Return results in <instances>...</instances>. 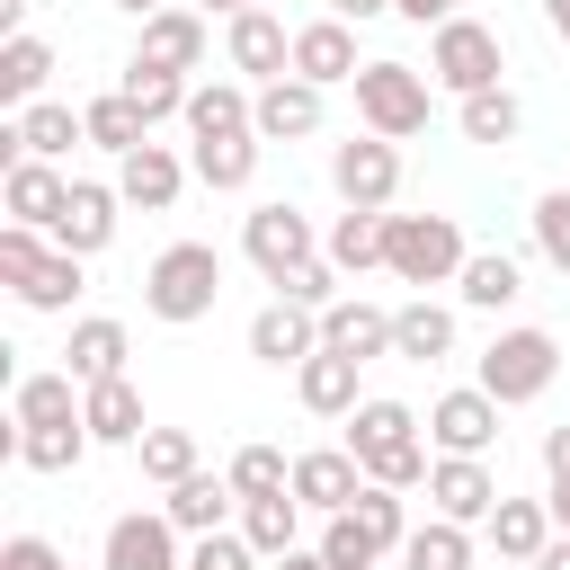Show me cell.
Here are the masks:
<instances>
[{
  "label": "cell",
  "instance_id": "cell-1",
  "mask_svg": "<svg viewBox=\"0 0 570 570\" xmlns=\"http://www.w3.org/2000/svg\"><path fill=\"white\" fill-rule=\"evenodd\" d=\"M347 454L365 463V481H392V490H428V463H436L410 401H356L347 410Z\"/></svg>",
  "mask_w": 570,
  "mask_h": 570
},
{
  "label": "cell",
  "instance_id": "cell-2",
  "mask_svg": "<svg viewBox=\"0 0 570 570\" xmlns=\"http://www.w3.org/2000/svg\"><path fill=\"white\" fill-rule=\"evenodd\" d=\"M214 303H223V249H214V240H169V249L142 267V312H151V321L187 330V321H205Z\"/></svg>",
  "mask_w": 570,
  "mask_h": 570
},
{
  "label": "cell",
  "instance_id": "cell-3",
  "mask_svg": "<svg viewBox=\"0 0 570 570\" xmlns=\"http://www.w3.org/2000/svg\"><path fill=\"white\" fill-rule=\"evenodd\" d=\"M463 223L454 214H383V267L401 276V285H454L463 276Z\"/></svg>",
  "mask_w": 570,
  "mask_h": 570
},
{
  "label": "cell",
  "instance_id": "cell-4",
  "mask_svg": "<svg viewBox=\"0 0 570 570\" xmlns=\"http://www.w3.org/2000/svg\"><path fill=\"white\" fill-rule=\"evenodd\" d=\"M552 374H561V338H552V330H499V338L481 347V374H472V383H481L499 410H517V401H543Z\"/></svg>",
  "mask_w": 570,
  "mask_h": 570
},
{
  "label": "cell",
  "instance_id": "cell-5",
  "mask_svg": "<svg viewBox=\"0 0 570 570\" xmlns=\"http://www.w3.org/2000/svg\"><path fill=\"white\" fill-rule=\"evenodd\" d=\"M499 71H508L499 27H481V18H463V9H454V18L428 36V80H436V89L472 98V89H499Z\"/></svg>",
  "mask_w": 570,
  "mask_h": 570
},
{
  "label": "cell",
  "instance_id": "cell-6",
  "mask_svg": "<svg viewBox=\"0 0 570 570\" xmlns=\"http://www.w3.org/2000/svg\"><path fill=\"white\" fill-rule=\"evenodd\" d=\"M347 89H356V116H365V134H383V142H410V134H428V71H410V62H365Z\"/></svg>",
  "mask_w": 570,
  "mask_h": 570
},
{
  "label": "cell",
  "instance_id": "cell-7",
  "mask_svg": "<svg viewBox=\"0 0 570 570\" xmlns=\"http://www.w3.org/2000/svg\"><path fill=\"white\" fill-rule=\"evenodd\" d=\"M240 249H249V267H258L267 285H285L294 267H312V258H321V240H312V214H303V205H249V214H240Z\"/></svg>",
  "mask_w": 570,
  "mask_h": 570
},
{
  "label": "cell",
  "instance_id": "cell-8",
  "mask_svg": "<svg viewBox=\"0 0 570 570\" xmlns=\"http://www.w3.org/2000/svg\"><path fill=\"white\" fill-rule=\"evenodd\" d=\"M330 187H338V205L383 214V205L401 196V142H383V134H347V142H330Z\"/></svg>",
  "mask_w": 570,
  "mask_h": 570
},
{
  "label": "cell",
  "instance_id": "cell-9",
  "mask_svg": "<svg viewBox=\"0 0 570 570\" xmlns=\"http://www.w3.org/2000/svg\"><path fill=\"white\" fill-rule=\"evenodd\" d=\"M428 499H436V517H454V525H490V508H499L508 490H499L490 454H436V463H428Z\"/></svg>",
  "mask_w": 570,
  "mask_h": 570
},
{
  "label": "cell",
  "instance_id": "cell-10",
  "mask_svg": "<svg viewBox=\"0 0 570 570\" xmlns=\"http://www.w3.org/2000/svg\"><path fill=\"white\" fill-rule=\"evenodd\" d=\"M428 445H436V454H490V445H499V401H490L481 383L436 392V401H428Z\"/></svg>",
  "mask_w": 570,
  "mask_h": 570
},
{
  "label": "cell",
  "instance_id": "cell-11",
  "mask_svg": "<svg viewBox=\"0 0 570 570\" xmlns=\"http://www.w3.org/2000/svg\"><path fill=\"white\" fill-rule=\"evenodd\" d=\"M98 561H107V570H187L169 508H134V517H116L107 543H98Z\"/></svg>",
  "mask_w": 570,
  "mask_h": 570
},
{
  "label": "cell",
  "instance_id": "cell-12",
  "mask_svg": "<svg viewBox=\"0 0 570 570\" xmlns=\"http://www.w3.org/2000/svg\"><path fill=\"white\" fill-rule=\"evenodd\" d=\"M71 142H89V116H71L62 98H36V107L9 116L0 160H71Z\"/></svg>",
  "mask_w": 570,
  "mask_h": 570
},
{
  "label": "cell",
  "instance_id": "cell-13",
  "mask_svg": "<svg viewBox=\"0 0 570 570\" xmlns=\"http://www.w3.org/2000/svg\"><path fill=\"white\" fill-rule=\"evenodd\" d=\"M0 205H9V223H36V232H53V223H62V205H71V178H62V160H9V169H0Z\"/></svg>",
  "mask_w": 570,
  "mask_h": 570
},
{
  "label": "cell",
  "instance_id": "cell-14",
  "mask_svg": "<svg viewBox=\"0 0 570 570\" xmlns=\"http://www.w3.org/2000/svg\"><path fill=\"white\" fill-rule=\"evenodd\" d=\"M356 490H365V463H356L347 445H312V454H294V499H303L312 517L356 508Z\"/></svg>",
  "mask_w": 570,
  "mask_h": 570
},
{
  "label": "cell",
  "instance_id": "cell-15",
  "mask_svg": "<svg viewBox=\"0 0 570 570\" xmlns=\"http://www.w3.org/2000/svg\"><path fill=\"white\" fill-rule=\"evenodd\" d=\"M232 71L240 80H285L294 71V36H285L276 9H240L232 18Z\"/></svg>",
  "mask_w": 570,
  "mask_h": 570
},
{
  "label": "cell",
  "instance_id": "cell-16",
  "mask_svg": "<svg viewBox=\"0 0 570 570\" xmlns=\"http://www.w3.org/2000/svg\"><path fill=\"white\" fill-rule=\"evenodd\" d=\"M178 125H187L196 142H223V134H258V89H240V80H196Z\"/></svg>",
  "mask_w": 570,
  "mask_h": 570
},
{
  "label": "cell",
  "instance_id": "cell-17",
  "mask_svg": "<svg viewBox=\"0 0 570 570\" xmlns=\"http://www.w3.org/2000/svg\"><path fill=\"white\" fill-rule=\"evenodd\" d=\"M178 187H187V160H178L169 142H142V151H125V160H116V196H125V205H142V214H169V205H178Z\"/></svg>",
  "mask_w": 570,
  "mask_h": 570
},
{
  "label": "cell",
  "instance_id": "cell-18",
  "mask_svg": "<svg viewBox=\"0 0 570 570\" xmlns=\"http://www.w3.org/2000/svg\"><path fill=\"white\" fill-rule=\"evenodd\" d=\"M116 187L107 178H71V205H62V223H53V249H80V258H98L107 240H116Z\"/></svg>",
  "mask_w": 570,
  "mask_h": 570
},
{
  "label": "cell",
  "instance_id": "cell-19",
  "mask_svg": "<svg viewBox=\"0 0 570 570\" xmlns=\"http://www.w3.org/2000/svg\"><path fill=\"white\" fill-rule=\"evenodd\" d=\"M312 347H321V312H303V303H285V294L249 321V356H258V365H276V374H285V365H303Z\"/></svg>",
  "mask_w": 570,
  "mask_h": 570
},
{
  "label": "cell",
  "instance_id": "cell-20",
  "mask_svg": "<svg viewBox=\"0 0 570 570\" xmlns=\"http://www.w3.org/2000/svg\"><path fill=\"white\" fill-rule=\"evenodd\" d=\"M294 71L321 80V89L356 80V71H365V62H356V27H347V18H312V27H294Z\"/></svg>",
  "mask_w": 570,
  "mask_h": 570
},
{
  "label": "cell",
  "instance_id": "cell-21",
  "mask_svg": "<svg viewBox=\"0 0 570 570\" xmlns=\"http://www.w3.org/2000/svg\"><path fill=\"white\" fill-rule=\"evenodd\" d=\"M258 134H267V142H303V134H321V80H303V71L258 80Z\"/></svg>",
  "mask_w": 570,
  "mask_h": 570
},
{
  "label": "cell",
  "instance_id": "cell-22",
  "mask_svg": "<svg viewBox=\"0 0 570 570\" xmlns=\"http://www.w3.org/2000/svg\"><path fill=\"white\" fill-rule=\"evenodd\" d=\"M321 347H338V356H392V312L383 303H365V294H338L330 312H321Z\"/></svg>",
  "mask_w": 570,
  "mask_h": 570
},
{
  "label": "cell",
  "instance_id": "cell-23",
  "mask_svg": "<svg viewBox=\"0 0 570 570\" xmlns=\"http://www.w3.org/2000/svg\"><path fill=\"white\" fill-rule=\"evenodd\" d=\"M80 419H89V436L98 445H142V392H134V374H107V383H80Z\"/></svg>",
  "mask_w": 570,
  "mask_h": 570
},
{
  "label": "cell",
  "instance_id": "cell-24",
  "mask_svg": "<svg viewBox=\"0 0 570 570\" xmlns=\"http://www.w3.org/2000/svg\"><path fill=\"white\" fill-rule=\"evenodd\" d=\"M125 356H134V338H125V321H107V312H89V321H71V347H62V374H80V383H107V374H125Z\"/></svg>",
  "mask_w": 570,
  "mask_h": 570
},
{
  "label": "cell",
  "instance_id": "cell-25",
  "mask_svg": "<svg viewBox=\"0 0 570 570\" xmlns=\"http://www.w3.org/2000/svg\"><path fill=\"white\" fill-rule=\"evenodd\" d=\"M294 392H303V410H312V419H347V410H356V356L312 347V356L294 365Z\"/></svg>",
  "mask_w": 570,
  "mask_h": 570
},
{
  "label": "cell",
  "instance_id": "cell-26",
  "mask_svg": "<svg viewBox=\"0 0 570 570\" xmlns=\"http://www.w3.org/2000/svg\"><path fill=\"white\" fill-rule=\"evenodd\" d=\"M134 53L160 62V71H196V62H205V18H196V9H151Z\"/></svg>",
  "mask_w": 570,
  "mask_h": 570
},
{
  "label": "cell",
  "instance_id": "cell-27",
  "mask_svg": "<svg viewBox=\"0 0 570 570\" xmlns=\"http://www.w3.org/2000/svg\"><path fill=\"white\" fill-rule=\"evenodd\" d=\"M232 499H240V490H232V472H187L160 508H169V525H178V534H223Z\"/></svg>",
  "mask_w": 570,
  "mask_h": 570
},
{
  "label": "cell",
  "instance_id": "cell-28",
  "mask_svg": "<svg viewBox=\"0 0 570 570\" xmlns=\"http://www.w3.org/2000/svg\"><path fill=\"white\" fill-rule=\"evenodd\" d=\"M481 534H490V552H499V561H534V552L552 543V499H499Z\"/></svg>",
  "mask_w": 570,
  "mask_h": 570
},
{
  "label": "cell",
  "instance_id": "cell-29",
  "mask_svg": "<svg viewBox=\"0 0 570 570\" xmlns=\"http://www.w3.org/2000/svg\"><path fill=\"white\" fill-rule=\"evenodd\" d=\"M392 356H410V365H436V356H454V312L445 303H401L392 312Z\"/></svg>",
  "mask_w": 570,
  "mask_h": 570
},
{
  "label": "cell",
  "instance_id": "cell-30",
  "mask_svg": "<svg viewBox=\"0 0 570 570\" xmlns=\"http://www.w3.org/2000/svg\"><path fill=\"white\" fill-rule=\"evenodd\" d=\"M9 419L18 428H53V419H80V374H18L9 383Z\"/></svg>",
  "mask_w": 570,
  "mask_h": 570
},
{
  "label": "cell",
  "instance_id": "cell-31",
  "mask_svg": "<svg viewBox=\"0 0 570 570\" xmlns=\"http://www.w3.org/2000/svg\"><path fill=\"white\" fill-rule=\"evenodd\" d=\"M303 517H312V508H303L294 490H267V499H240V534L258 543V561H276V552H294V543H303Z\"/></svg>",
  "mask_w": 570,
  "mask_h": 570
},
{
  "label": "cell",
  "instance_id": "cell-32",
  "mask_svg": "<svg viewBox=\"0 0 570 570\" xmlns=\"http://www.w3.org/2000/svg\"><path fill=\"white\" fill-rule=\"evenodd\" d=\"M53 80V45L45 36H0V107H36Z\"/></svg>",
  "mask_w": 570,
  "mask_h": 570
},
{
  "label": "cell",
  "instance_id": "cell-33",
  "mask_svg": "<svg viewBox=\"0 0 570 570\" xmlns=\"http://www.w3.org/2000/svg\"><path fill=\"white\" fill-rule=\"evenodd\" d=\"M258 142H267V134H223V142H196V151H187V169H196L214 196H240V187L258 178Z\"/></svg>",
  "mask_w": 570,
  "mask_h": 570
},
{
  "label": "cell",
  "instance_id": "cell-34",
  "mask_svg": "<svg viewBox=\"0 0 570 570\" xmlns=\"http://www.w3.org/2000/svg\"><path fill=\"white\" fill-rule=\"evenodd\" d=\"M321 258H330L338 276H365V267H383V214H365V205H347V214L330 223V240H321Z\"/></svg>",
  "mask_w": 570,
  "mask_h": 570
},
{
  "label": "cell",
  "instance_id": "cell-35",
  "mask_svg": "<svg viewBox=\"0 0 570 570\" xmlns=\"http://www.w3.org/2000/svg\"><path fill=\"white\" fill-rule=\"evenodd\" d=\"M454 294H463L472 312H508V303L525 294V276H517V258H508V249H472V258H463V276H454Z\"/></svg>",
  "mask_w": 570,
  "mask_h": 570
},
{
  "label": "cell",
  "instance_id": "cell-36",
  "mask_svg": "<svg viewBox=\"0 0 570 570\" xmlns=\"http://www.w3.org/2000/svg\"><path fill=\"white\" fill-rule=\"evenodd\" d=\"M116 89L142 107V125H160V116H187V89H196V80H187V71H160V62H142V53H134Z\"/></svg>",
  "mask_w": 570,
  "mask_h": 570
},
{
  "label": "cell",
  "instance_id": "cell-37",
  "mask_svg": "<svg viewBox=\"0 0 570 570\" xmlns=\"http://www.w3.org/2000/svg\"><path fill=\"white\" fill-rule=\"evenodd\" d=\"M98 436H89V419H53V428H18V463L27 472H71L80 454H89Z\"/></svg>",
  "mask_w": 570,
  "mask_h": 570
},
{
  "label": "cell",
  "instance_id": "cell-38",
  "mask_svg": "<svg viewBox=\"0 0 570 570\" xmlns=\"http://www.w3.org/2000/svg\"><path fill=\"white\" fill-rule=\"evenodd\" d=\"M401 570H472V525H454V517H428V525H410V543H401Z\"/></svg>",
  "mask_w": 570,
  "mask_h": 570
},
{
  "label": "cell",
  "instance_id": "cell-39",
  "mask_svg": "<svg viewBox=\"0 0 570 570\" xmlns=\"http://www.w3.org/2000/svg\"><path fill=\"white\" fill-rule=\"evenodd\" d=\"M454 125H463V142H517L525 107H517V89L499 80V89H472V98L454 107Z\"/></svg>",
  "mask_w": 570,
  "mask_h": 570
},
{
  "label": "cell",
  "instance_id": "cell-40",
  "mask_svg": "<svg viewBox=\"0 0 570 570\" xmlns=\"http://www.w3.org/2000/svg\"><path fill=\"white\" fill-rule=\"evenodd\" d=\"M80 116H89V142H98V151H116V160L151 142V125H142V107H134L125 89H107V98H89Z\"/></svg>",
  "mask_w": 570,
  "mask_h": 570
},
{
  "label": "cell",
  "instance_id": "cell-41",
  "mask_svg": "<svg viewBox=\"0 0 570 570\" xmlns=\"http://www.w3.org/2000/svg\"><path fill=\"white\" fill-rule=\"evenodd\" d=\"M383 552H392V543H383V534H374V525H365L356 508L321 517V561H330V570H374Z\"/></svg>",
  "mask_w": 570,
  "mask_h": 570
},
{
  "label": "cell",
  "instance_id": "cell-42",
  "mask_svg": "<svg viewBox=\"0 0 570 570\" xmlns=\"http://www.w3.org/2000/svg\"><path fill=\"white\" fill-rule=\"evenodd\" d=\"M80 267H89L80 249H45V267L18 285V303H27V312H71V294H80Z\"/></svg>",
  "mask_w": 570,
  "mask_h": 570
},
{
  "label": "cell",
  "instance_id": "cell-43",
  "mask_svg": "<svg viewBox=\"0 0 570 570\" xmlns=\"http://www.w3.org/2000/svg\"><path fill=\"white\" fill-rule=\"evenodd\" d=\"M134 454H142V472H151L160 490H178L187 472H205V463H196V436H187V428H142V445H134Z\"/></svg>",
  "mask_w": 570,
  "mask_h": 570
},
{
  "label": "cell",
  "instance_id": "cell-44",
  "mask_svg": "<svg viewBox=\"0 0 570 570\" xmlns=\"http://www.w3.org/2000/svg\"><path fill=\"white\" fill-rule=\"evenodd\" d=\"M525 223H534V249H543V267H561V276H570V187H543Z\"/></svg>",
  "mask_w": 570,
  "mask_h": 570
},
{
  "label": "cell",
  "instance_id": "cell-45",
  "mask_svg": "<svg viewBox=\"0 0 570 570\" xmlns=\"http://www.w3.org/2000/svg\"><path fill=\"white\" fill-rule=\"evenodd\" d=\"M232 490H240V499H267V490H294V463H285L276 445H240V454H232Z\"/></svg>",
  "mask_w": 570,
  "mask_h": 570
},
{
  "label": "cell",
  "instance_id": "cell-46",
  "mask_svg": "<svg viewBox=\"0 0 570 570\" xmlns=\"http://www.w3.org/2000/svg\"><path fill=\"white\" fill-rule=\"evenodd\" d=\"M45 249H53V240H45L36 223H0V285L18 294V285H27L36 267H45Z\"/></svg>",
  "mask_w": 570,
  "mask_h": 570
},
{
  "label": "cell",
  "instance_id": "cell-47",
  "mask_svg": "<svg viewBox=\"0 0 570 570\" xmlns=\"http://www.w3.org/2000/svg\"><path fill=\"white\" fill-rule=\"evenodd\" d=\"M187 570H258V543L232 534V525H223V534H196V543H187Z\"/></svg>",
  "mask_w": 570,
  "mask_h": 570
},
{
  "label": "cell",
  "instance_id": "cell-48",
  "mask_svg": "<svg viewBox=\"0 0 570 570\" xmlns=\"http://www.w3.org/2000/svg\"><path fill=\"white\" fill-rule=\"evenodd\" d=\"M276 294H285V303H303V312H330V303H338V267H330V258H312V267H294Z\"/></svg>",
  "mask_w": 570,
  "mask_h": 570
},
{
  "label": "cell",
  "instance_id": "cell-49",
  "mask_svg": "<svg viewBox=\"0 0 570 570\" xmlns=\"http://www.w3.org/2000/svg\"><path fill=\"white\" fill-rule=\"evenodd\" d=\"M0 570H71V561H62V543H45V534H9V543H0Z\"/></svg>",
  "mask_w": 570,
  "mask_h": 570
},
{
  "label": "cell",
  "instance_id": "cell-50",
  "mask_svg": "<svg viewBox=\"0 0 570 570\" xmlns=\"http://www.w3.org/2000/svg\"><path fill=\"white\" fill-rule=\"evenodd\" d=\"M543 481H552V490H570V428H552V436H543Z\"/></svg>",
  "mask_w": 570,
  "mask_h": 570
},
{
  "label": "cell",
  "instance_id": "cell-51",
  "mask_svg": "<svg viewBox=\"0 0 570 570\" xmlns=\"http://www.w3.org/2000/svg\"><path fill=\"white\" fill-rule=\"evenodd\" d=\"M392 9H401L410 27H445V18H454V0H392Z\"/></svg>",
  "mask_w": 570,
  "mask_h": 570
},
{
  "label": "cell",
  "instance_id": "cell-52",
  "mask_svg": "<svg viewBox=\"0 0 570 570\" xmlns=\"http://www.w3.org/2000/svg\"><path fill=\"white\" fill-rule=\"evenodd\" d=\"M392 0H330V18H347V27H365V18H383Z\"/></svg>",
  "mask_w": 570,
  "mask_h": 570
},
{
  "label": "cell",
  "instance_id": "cell-53",
  "mask_svg": "<svg viewBox=\"0 0 570 570\" xmlns=\"http://www.w3.org/2000/svg\"><path fill=\"white\" fill-rule=\"evenodd\" d=\"M525 570H570V534H552V543H543V552H534Z\"/></svg>",
  "mask_w": 570,
  "mask_h": 570
},
{
  "label": "cell",
  "instance_id": "cell-54",
  "mask_svg": "<svg viewBox=\"0 0 570 570\" xmlns=\"http://www.w3.org/2000/svg\"><path fill=\"white\" fill-rule=\"evenodd\" d=\"M267 570H330V561H321V543H312V552H303V543H294V552H276V561H267Z\"/></svg>",
  "mask_w": 570,
  "mask_h": 570
},
{
  "label": "cell",
  "instance_id": "cell-55",
  "mask_svg": "<svg viewBox=\"0 0 570 570\" xmlns=\"http://www.w3.org/2000/svg\"><path fill=\"white\" fill-rule=\"evenodd\" d=\"M0 36H27V0H0Z\"/></svg>",
  "mask_w": 570,
  "mask_h": 570
},
{
  "label": "cell",
  "instance_id": "cell-56",
  "mask_svg": "<svg viewBox=\"0 0 570 570\" xmlns=\"http://www.w3.org/2000/svg\"><path fill=\"white\" fill-rule=\"evenodd\" d=\"M543 27H552V36L570 45V0H543Z\"/></svg>",
  "mask_w": 570,
  "mask_h": 570
},
{
  "label": "cell",
  "instance_id": "cell-57",
  "mask_svg": "<svg viewBox=\"0 0 570 570\" xmlns=\"http://www.w3.org/2000/svg\"><path fill=\"white\" fill-rule=\"evenodd\" d=\"M552 499V534H570V490H543Z\"/></svg>",
  "mask_w": 570,
  "mask_h": 570
},
{
  "label": "cell",
  "instance_id": "cell-58",
  "mask_svg": "<svg viewBox=\"0 0 570 570\" xmlns=\"http://www.w3.org/2000/svg\"><path fill=\"white\" fill-rule=\"evenodd\" d=\"M116 9H134V18H151V9H169V0H116Z\"/></svg>",
  "mask_w": 570,
  "mask_h": 570
},
{
  "label": "cell",
  "instance_id": "cell-59",
  "mask_svg": "<svg viewBox=\"0 0 570 570\" xmlns=\"http://www.w3.org/2000/svg\"><path fill=\"white\" fill-rule=\"evenodd\" d=\"M205 9H223V18H240V9H258V0H205Z\"/></svg>",
  "mask_w": 570,
  "mask_h": 570
}]
</instances>
